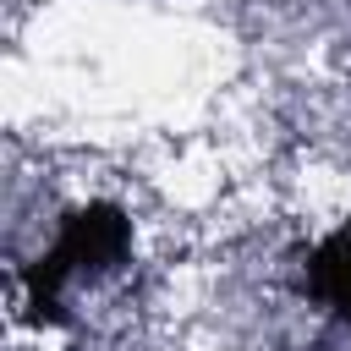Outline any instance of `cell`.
<instances>
[{
	"instance_id": "cell-1",
	"label": "cell",
	"mask_w": 351,
	"mask_h": 351,
	"mask_svg": "<svg viewBox=\"0 0 351 351\" xmlns=\"http://www.w3.org/2000/svg\"><path fill=\"white\" fill-rule=\"evenodd\" d=\"M126 258V219L115 208H82L66 219L60 241L38 258V269L27 274V291H33V313L38 318H55V302L66 285H77L82 274H104Z\"/></svg>"
},
{
	"instance_id": "cell-2",
	"label": "cell",
	"mask_w": 351,
	"mask_h": 351,
	"mask_svg": "<svg viewBox=\"0 0 351 351\" xmlns=\"http://www.w3.org/2000/svg\"><path fill=\"white\" fill-rule=\"evenodd\" d=\"M313 291L351 324V230H340V236H329L318 252H313Z\"/></svg>"
}]
</instances>
